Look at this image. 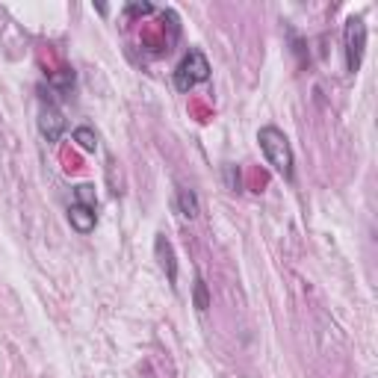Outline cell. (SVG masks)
I'll return each instance as SVG.
<instances>
[{"label": "cell", "instance_id": "cell-1", "mask_svg": "<svg viewBox=\"0 0 378 378\" xmlns=\"http://www.w3.org/2000/svg\"><path fill=\"white\" fill-rule=\"evenodd\" d=\"M257 142H260V151L263 157L269 160V166L275 168L284 181H293L296 172H293V148H290V139H287L278 127H260L257 133Z\"/></svg>", "mask_w": 378, "mask_h": 378}, {"label": "cell", "instance_id": "cell-2", "mask_svg": "<svg viewBox=\"0 0 378 378\" xmlns=\"http://www.w3.org/2000/svg\"><path fill=\"white\" fill-rule=\"evenodd\" d=\"M343 51H346V71L357 74L366 51V21L361 15H352L343 27Z\"/></svg>", "mask_w": 378, "mask_h": 378}, {"label": "cell", "instance_id": "cell-3", "mask_svg": "<svg viewBox=\"0 0 378 378\" xmlns=\"http://www.w3.org/2000/svg\"><path fill=\"white\" fill-rule=\"evenodd\" d=\"M207 80H210V63H207V56L198 47H192L181 59V65L175 68V89L177 92H189L192 86L207 83Z\"/></svg>", "mask_w": 378, "mask_h": 378}, {"label": "cell", "instance_id": "cell-4", "mask_svg": "<svg viewBox=\"0 0 378 378\" xmlns=\"http://www.w3.org/2000/svg\"><path fill=\"white\" fill-rule=\"evenodd\" d=\"M38 133H42L47 142H59L65 133V115L59 113L56 104H42L38 109Z\"/></svg>", "mask_w": 378, "mask_h": 378}, {"label": "cell", "instance_id": "cell-5", "mask_svg": "<svg viewBox=\"0 0 378 378\" xmlns=\"http://www.w3.org/2000/svg\"><path fill=\"white\" fill-rule=\"evenodd\" d=\"M154 252H157V257H160V266H163V272H166V278H168V284L177 287V263H175V248H172V243H168L163 234H157V240H154Z\"/></svg>", "mask_w": 378, "mask_h": 378}, {"label": "cell", "instance_id": "cell-6", "mask_svg": "<svg viewBox=\"0 0 378 378\" xmlns=\"http://www.w3.org/2000/svg\"><path fill=\"white\" fill-rule=\"evenodd\" d=\"M68 222H71L77 234H92L98 225V216H95V210H89L83 204H71L68 207Z\"/></svg>", "mask_w": 378, "mask_h": 378}, {"label": "cell", "instance_id": "cell-7", "mask_svg": "<svg viewBox=\"0 0 378 378\" xmlns=\"http://www.w3.org/2000/svg\"><path fill=\"white\" fill-rule=\"evenodd\" d=\"M47 86L56 89L59 98H71V89H74V71L71 68H63L59 74H54L51 80H47Z\"/></svg>", "mask_w": 378, "mask_h": 378}, {"label": "cell", "instance_id": "cell-8", "mask_svg": "<svg viewBox=\"0 0 378 378\" xmlns=\"http://www.w3.org/2000/svg\"><path fill=\"white\" fill-rule=\"evenodd\" d=\"M177 210H181V216L186 219H195L198 216V195L192 192V189H177Z\"/></svg>", "mask_w": 378, "mask_h": 378}, {"label": "cell", "instance_id": "cell-9", "mask_svg": "<svg viewBox=\"0 0 378 378\" xmlns=\"http://www.w3.org/2000/svg\"><path fill=\"white\" fill-rule=\"evenodd\" d=\"M192 302H195V311L198 313H207V307H210V290H207V281L201 275L195 278V290H192Z\"/></svg>", "mask_w": 378, "mask_h": 378}, {"label": "cell", "instance_id": "cell-10", "mask_svg": "<svg viewBox=\"0 0 378 378\" xmlns=\"http://www.w3.org/2000/svg\"><path fill=\"white\" fill-rule=\"evenodd\" d=\"M74 142L80 145L83 151H95V148H98V136H95L92 127H77V131H74Z\"/></svg>", "mask_w": 378, "mask_h": 378}, {"label": "cell", "instance_id": "cell-11", "mask_svg": "<svg viewBox=\"0 0 378 378\" xmlns=\"http://www.w3.org/2000/svg\"><path fill=\"white\" fill-rule=\"evenodd\" d=\"M74 195H77V204L89 207V210H95V207H98V198H95V186H92V184L74 186Z\"/></svg>", "mask_w": 378, "mask_h": 378}, {"label": "cell", "instance_id": "cell-12", "mask_svg": "<svg viewBox=\"0 0 378 378\" xmlns=\"http://www.w3.org/2000/svg\"><path fill=\"white\" fill-rule=\"evenodd\" d=\"M124 12L127 15H151L154 12V3H127Z\"/></svg>", "mask_w": 378, "mask_h": 378}, {"label": "cell", "instance_id": "cell-13", "mask_svg": "<svg viewBox=\"0 0 378 378\" xmlns=\"http://www.w3.org/2000/svg\"><path fill=\"white\" fill-rule=\"evenodd\" d=\"M225 175H227V184L234 189H240V175H234V166H225Z\"/></svg>", "mask_w": 378, "mask_h": 378}]
</instances>
